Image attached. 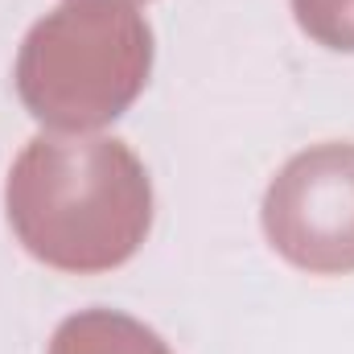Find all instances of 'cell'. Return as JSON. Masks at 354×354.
I'll use <instances>...</instances> for the list:
<instances>
[{"instance_id":"obj_1","label":"cell","mask_w":354,"mask_h":354,"mask_svg":"<svg viewBox=\"0 0 354 354\" xmlns=\"http://www.w3.org/2000/svg\"><path fill=\"white\" fill-rule=\"evenodd\" d=\"M8 227L46 268L95 276L128 264L153 227V181L115 136H33L4 185Z\"/></svg>"},{"instance_id":"obj_2","label":"cell","mask_w":354,"mask_h":354,"mask_svg":"<svg viewBox=\"0 0 354 354\" xmlns=\"http://www.w3.org/2000/svg\"><path fill=\"white\" fill-rule=\"evenodd\" d=\"M149 71L153 29L128 0H66L29 29L12 79L33 120L91 132L136 103Z\"/></svg>"},{"instance_id":"obj_3","label":"cell","mask_w":354,"mask_h":354,"mask_svg":"<svg viewBox=\"0 0 354 354\" xmlns=\"http://www.w3.org/2000/svg\"><path fill=\"white\" fill-rule=\"evenodd\" d=\"M264 235L301 272H354V145H313L272 177Z\"/></svg>"},{"instance_id":"obj_4","label":"cell","mask_w":354,"mask_h":354,"mask_svg":"<svg viewBox=\"0 0 354 354\" xmlns=\"http://www.w3.org/2000/svg\"><path fill=\"white\" fill-rule=\"evenodd\" d=\"M50 354H174L157 330H149L145 322L115 313V309H87L66 317L54 338Z\"/></svg>"},{"instance_id":"obj_5","label":"cell","mask_w":354,"mask_h":354,"mask_svg":"<svg viewBox=\"0 0 354 354\" xmlns=\"http://www.w3.org/2000/svg\"><path fill=\"white\" fill-rule=\"evenodd\" d=\"M292 17L317 46L354 54V0H292Z\"/></svg>"},{"instance_id":"obj_6","label":"cell","mask_w":354,"mask_h":354,"mask_svg":"<svg viewBox=\"0 0 354 354\" xmlns=\"http://www.w3.org/2000/svg\"><path fill=\"white\" fill-rule=\"evenodd\" d=\"M128 4H136V0H128Z\"/></svg>"}]
</instances>
